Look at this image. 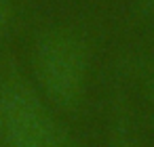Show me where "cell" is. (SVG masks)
<instances>
[{"label":"cell","mask_w":154,"mask_h":147,"mask_svg":"<svg viewBox=\"0 0 154 147\" xmlns=\"http://www.w3.org/2000/svg\"><path fill=\"white\" fill-rule=\"evenodd\" d=\"M13 15V0H0V38L5 36Z\"/></svg>","instance_id":"3957f363"},{"label":"cell","mask_w":154,"mask_h":147,"mask_svg":"<svg viewBox=\"0 0 154 147\" xmlns=\"http://www.w3.org/2000/svg\"><path fill=\"white\" fill-rule=\"evenodd\" d=\"M152 105H154V86H152Z\"/></svg>","instance_id":"5b68a950"},{"label":"cell","mask_w":154,"mask_h":147,"mask_svg":"<svg viewBox=\"0 0 154 147\" xmlns=\"http://www.w3.org/2000/svg\"><path fill=\"white\" fill-rule=\"evenodd\" d=\"M139 9L143 15H154V0H139Z\"/></svg>","instance_id":"277c9868"},{"label":"cell","mask_w":154,"mask_h":147,"mask_svg":"<svg viewBox=\"0 0 154 147\" xmlns=\"http://www.w3.org/2000/svg\"><path fill=\"white\" fill-rule=\"evenodd\" d=\"M32 69L40 95L51 107L76 111L87 93L89 51L85 40L68 28L47 30L34 44Z\"/></svg>","instance_id":"6da1fadb"},{"label":"cell","mask_w":154,"mask_h":147,"mask_svg":"<svg viewBox=\"0 0 154 147\" xmlns=\"http://www.w3.org/2000/svg\"><path fill=\"white\" fill-rule=\"evenodd\" d=\"M0 147H76L45 97L19 74L0 82Z\"/></svg>","instance_id":"7a4b0ae2"}]
</instances>
